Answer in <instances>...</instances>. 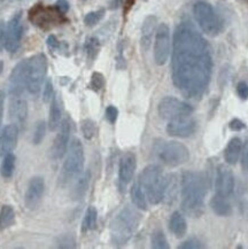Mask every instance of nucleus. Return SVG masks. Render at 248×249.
Returning a JSON list of instances; mask_svg holds the SVG:
<instances>
[{
    "label": "nucleus",
    "mask_w": 248,
    "mask_h": 249,
    "mask_svg": "<svg viewBox=\"0 0 248 249\" xmlns=\"http://www.w3.org/2000/svg\"><path fill=\"white\" fill-rule=\"evenodd\" d=\"M117 117H119V109L115 106H112V105L108 106L106 108V119L108 122L114 124L116 122Z\"/></svg>",
    "instance_id": "40"
},
{
    "label": "nucleus",
    "mask_w": 248,
    "mask_h": 249,
    "mask_svg": "<svg viewBox=\"0 0 248 249\" xmlns=\"http://www.w3.org/2000/svg\"><path fill=\"white\" fill-rule=\"evenodd\" d=\"M180 207L187 216H201L205 206L206 179L200 172H183L180 178Z\"/></svg>",
    "instance_id": "2"
},
{
    "label": "nucleus",
    "mask_w": 248,
    "mask_h": 249,
    "mask_svg": "<svg viewBox=\"0 0 248 249\" xmlns=\"http://www.w3.org/2000/svg\"><path fill=\"white\" fill-rule=\"evenodd\" d=\"M71 142V123L68 120H63L58 127L55 139L50 149V156L52 160L62 159L68 151Z\"/></svg>",
    "instance_id": "14"
},
{
    "label": "nucleus",
    "mask_w": 248,
    "mask_h": 249,
    "mask_svg": "<svg viewBox=\"0 0 248 249\" xmlns=\"http://www.w3.org/2000/svg\"><path fill=\"white\" fill-rule=\"evenodd\" d=\"M171 38L168 24L158 25L154 38V61L158 66H164L170 56Z\"/></svg>",
    "instance_id": "10"
},
{
    "label": "nucleus",
    "mask_w": 248,
    "mask_h": 249,
    "mask_svg": "<svg viewBox=\"0 0 248 249\" xmlns=\"http://www.w3.org/2000/svg\"><path fill=\"white\" fill-rule=\"evenodd\" d=\"M202 247V242L198 238H189L187 240L178 246L179 249H201Z\"/></svg>",
    "instance_id": "39"
},
{
    "label": "nucleus",
    "mask_w": 248,
    "mask_h": 249,
    "mask_svg": "<svg viewBox=\"0 0 248 249\" xmlns=\"http://www.w3.org/2000/svg\"><path fill=\"white\" fill-rule=\"evenodd\" d=\"M5 92L0 90V127L2 124V119H4V108H5Z\"/></svg>",
    "instance_id": "48"
},
{
    "label": "nucleus",
    "mask_w": 248,
    "mask_h": 249,
    "mask_svg": "<svg viewBox=\"0 0 248 249\" xmlns=\"http://www.w3.org/2000/svg\"><path fill=\"white\" fill-rule=\"evenodd\" d=\"M54 7L58 9V11L63 15V14H66V13H68L69 7H71V6H69L68 0H56L55 6H54Z\"/></svg>",
    "instance_id": "45"
},
{
    "label": "nucleus",
    "mask_w": 248,
    "mask_h": 249,
    "mask_svg": "<svg viewBox=\"0 0 248 249\" xmlns=\"http://www.w3.org/2000/svg\"><path fill=\"white\" fill-rule=\"evenodd\" d=\"M23 22H22V12H18L13 15L8 23L6 24L5 34V50L9 53H15L20 49L22 38H23Z\"/></svg>",
    "instance_id": "11"
},
{
    "label": "nucleus",
    "mask_w": 248,
    "mask_h": 249,
    "mask_svg": "<svg viewBox=\"0 0 248 249\" xmlns=\"http://www.w3.org/2000/svg\"><path fill=\"white\" fill-rule=\"evenodd\" d=\"M237 94L241 100L248 99V84L246 82H239L237 85Z\"/></svg>",
    "instance_id": "42"
},
{
    "label": "nucleus",
    "mask_w": 248,
    "mask_h": 249,
    "mask_svg": "<svg viewBox=\"0 0 248 249\" xmlns=\"http://www.w3.org/2000/svg\"><path fill=\"white\" fill-rule=\"evenodd\" d=\"M169 230L175 237L183 238L187 232V224L185 218L180 213L175 212L169 218Z\"/></svg>",
    "instance_id": "26"
},
{
    "label": "nucleus",
    "mask_w": 248,
    "mask_h": 249,
    "mask_svg": "<svg viewBox=\"0 0 248 249\" xmlns=\"http://www.w3.org/2000/svg\"><path fill=\"white\" fill-rule=\"evenodd\" d=\"M81 130L84 138L87 140H91L94 138L95 133H97V125H95L94 121L90 119L83 120L81 123Z\"/></svg>",
    "instance_id": "33"
},
{
    "label": "nucleus",
    "mask_w": 248,
    "mask_h": 249,
    "mask_svg": "<svg viewBox=\"0 0 248 249\" xmlns=\"http://www.w3.org/2000/svg\"><path fill=\"white\" fill-rule=\"evenodd\" d=\"M47 57L45 54L38 53L28 59V85L30 94L37 95L41 90L47 72Z\"/></svg>",
    "instance_id": "7"
},
{
    "label": "nucleus",
    "mask_w": 248,
    "mask_h": 249,
    "mask_svg": "<svg viewBox=\"0 0 248 249\" xmlns=\"http://www.w3.org/2000/svg\"><path fill=\"white\" fill-rule=\"evenodd\" d=\"M84 147H83L81 140L74 138L69 143L68 151L65 162H63L61 172L59 176V185L66 186L71 181L77 179V177L83 172L84 168Z\"/></svg>",
    "instance_id": "5"
},
{
    "label": "nucleus",
    "mask_w": 248,
    "mask_h": 249,
    "mask_svg": "<svg viewBox=\"0 0 248 249\" xmlns=\"http://www.w3.org/2000/svg\"><path fill=\"white\" fill-rule=\"evenodd\" d=\"M54 98V89H53V83L51 79H47L45 84H44V90H43V101L45 104L52 101Z\"/></svg>",
    "instance_id": "38"
},
{
    "label": "nucleus",
    "mask_w": 248,
    "mask_h": 249,
    "mask_svg": "<svg viewBox=\"0 0 248 249\" xmlns=\"http://www.w3.org/2000/svg\"><path fill=\"white\" fill-rule=\"evenodd\" d=\"M158 113L164 121H171L178 117L189 116L193 113V107L185 101L175 97H164L161 99L158 106Z\"/></svg>",
    "instance_id": "9"
},
{
    "label": "nucleus",
    "mask_w": 248,
    "mask_h": 249,
    "mask_svg": "<svg viewBox=\"0 0 248 249\" xmlns=\"http://www.w3.org/2000/svg\"><path fill=\"white\" fill-rule=\"evenodd\" d=\"M193 15L199 28L207 36L216 37L223 31V21L209 2L198 1L195 4Z\"/></svg>",
    "instance_id": "6"
},
{
    "label": "nucleus",
    "mask_w": 248,
    "mask_h": 249,
    "mask_svg": "<svg viewBox=\"0 0 248 249\" xmlns=\"http://www.w3.org/2000/svg\"><path fill=\"white\" fill-rule=\"evenodd\" d=\"M105 85V77L100 72H93L91 77L90 88L95 92H99Z\"/></svg>",
    "instance_id": "37"
},
{
    "label": "nucleus",
    "mask_w": 248,
    "mask_h": 249,
    "mask_svg": "<svg viewBox=\"0 0 248 249\" xmlns=\"http://www.w3.org/2000/svg\"><path fill=\"white\" fill-rule=\"evenodd\" d=\"M245 1H248V0H245Z\"/></svg>",
    "instance_id": "51"
},
{
    "label": "nucleus",
    "mask_w": 248,
    "mask_h": 249,
    "mask_svg": "<svg viewBox=\"0 0 248 249\" xmlns=\"http://www.w3.org/2000/svg\"><path fill=\"white\" fill-rule=\"evenodd\" d=\"M229 127H230V130L238 132V131L244 130L245 127H246V124L239 119H233L232 121H230V123H229Z\"/></svg>",
    "instance_id": "44"
},
{
    "label": "nucleus",
    "mask_w": 248,
    "mask_h": 249,
    "mask_svg": "<svg viewBox=\"0 0 248 249\" xmlns=\"http://www.w3.org/2000/svg\"><path fill=\"white\" fill-rule=\"evenodd\" d=\"M5 34L6 24L4 21H0V52L5 49Z\"/></svg>",
    "instance_id": "47"
},
{
    "label": "nucleus",
    "mask_w": 248,
    "mask_h": 249,
    "mask_svg": "<svg viewBox=\"0 0 248 249\" xmlns=\"http://www.w3.org/2000/svg\"><path fill=\"white\" fill-rule=\"evenodd\" d=\"M177 178L175 175H169L165 176V187H164V196L163 201H167V202H171V201L175 200L177 194Z\"/></svg>",
    "instance_id": "30"
},
{
    "label": "nucleus",
    "mask_w": 248,
    "mask_h": 249,
    "mask_svg": "<svg viewBox=\"0 0 248 249\" xmlns=\"http://www.w3.org/2000/svg\"><path fill=\"white\" fill-rule=\"evenodd\" d=\"M241 167L246 172H248V139L243 143V151H241Z\"/></svg>",
    "instance_id": "43"
},
{
    "label": "nucleus",
    "mask_w": 248,
    "mask_h": 249,
    "mask_svg": "<svg viewBox=\"0 0 248 249\" xmlns=\"http://www.w3.org/2000/svg\"><path fill=\"white\" fill-rule=\"evenodd\" d=\"M46 133V123L44 121H39L36 124V127H35L34 131V137H33V142L35 145H39V143L43 142L44 138H45Z\"/></svg>",
    "instance_id": "36"
},
{
    "label": "nucleus",
    "mask_w": 248,
    "mask_h": 249,
    "mask_svg": "<svg viewBox=\"0 0 248 249\" xmlns=\"http://www.w3.org/2000/svg\"><path fill=\"white\" fill-rule=\"evenodd\" d=\"M9 116L18 127L23 126L28 117V104L21 97H12L9 105Z\"/></svg>",
    "instance_id": "20"
},
{
    "label": "nucleus",
    "mask_w": 248,
    "mask_h": 249,
    "mask_svg": "<svg viewBox=\"0 0 248 249\" xmlns=\"http://www.w3.org/2000/svg\"><path fill=\"white\" fill-rule=\"evenodd\" d=\"M98 222V212L94 207H89L85 212L84 218L82 222V232L87 233L93 230L97 226Z\"/></svg>",
    "instance_id": "29"
},
{
    "label": "nucleus",
    "mask_w": 248,
    "mask_h": 249,
    "mask_svg": "<svg viewBox=\"0 0 248 249\" xmlns=\"http://www.w3.org/2000/svg\"><path fill=\"white\" fill-rule=\"evenodd\" d=\"M2 69H4V63H2L1 60H0V74L2 72Z\"/></svg>",
    "instance_id": "50"
},
{
    "label": "nucleus",
    "mask_w": 248,
    "mask_h": 249,
    "mask_svg": "<svg viewBox=\"0 0 248 249\" xmlns=\"http://www.w3.org/2000/svg\"><path fill=\"white\" fill-rule=\"evenodd\" d=\"M138 183L144 188L146 197L151 204H159L163 201L165 176L157 164H149L144 168L138 178Z\"/></svg>",
    "instance_id": "4"
},
{
    "label": "nucleus",
    "mask_w": 248,
    "mask_h": 249,
    "mask_svg": "<svg viewBox=\"0 0 248 249\" xmlns=\"http://www.w3.org/2000/svg\"><path fill=\"white\" fill-rule=\"evenodd\" d=\"M28 85V59L22 60L12 70L8 79L11 97H21Z\"/></svg>",
    "instance_id": "13"
},
{
    "label": "nucleus",
    "mask_w": 248,
    "mask_h": 249,
    "mask_svg": "<svg viewBox=\"0 0 248 249\" xmlns=\"http://www.w3.org/2000/svg\"><path fill=\"white\" fill-rule=\"evenodd\" d=\"M47 46L50 47L51 50L55 51V50H60V46H61V43L58 40V38H56L55 36H50L49 38H47Z\"/></svg>",
    "instance_id": "46"
},
{
    "label": "nucleus",
    "mask_w": 248,
    "mask_h": 249,
    "mask_svg": "<svg viewBox=\"0 0 248 249\" xmlns=\"http://www.w3.org/2000/svg\"><path fill=\"white\" fill-rule=\"evenodd\" d=\"M59 246L62 248H75L76 247V240L74 237H71V235H63L60 239L59 241Z\"/></svg>",
    "instance_id": "41"
},
{
    "label": "nucleus",
    "mask_w": 248,
    "mask_h": 249,
    "mask_svg": "<svg viewBox=\"0 0 248 249\" xmlns=\"http://www.w3.org/2000/svg\"><path fill=\"white\" fill-rule=\"evenodd\" d=\"M62 105L59 97H54L51 101L50 115H49V129L51 131L58 130L62 122Z\"/></svg>",
    "instance_id": "23"
},
{
    "label": "nucleus",
    "mask_w": 248,
    "mask_h": 249,
    "mask_svg": "<svg viewBox=\"0 0 248 249\" xmlns=\"http://www.w3.org/2000/svg\"><path fill=\"white\" fill-rule=\"evenodd\" d=\"M62 14L55 7H44L37 5L29 12V18L35 25L43 30H49L50 28L55 27L61 22Z\"/></svg>",
    "instance_id": "12"
},
{
    "label": "nucleus",
    "mask_w": 248,
    "mask_h": 249,
    "mask_svg": "<svg viewBox=\"0 0 248 249\" xmlns=\"http://www.w3.org/2000/svg\"><path fill=\"white\" fill-rule=\"evenodd\" d=\"M44 191H45V180L40 176L33 177L28 184L27 191L24 196V203L28 209L35 210L38 208L43 199Z\"/></svg>",
    "instance_id": "17"
},
{
    "label": "nucleus",
    "mask_w": 248,
    "mask_h": 249,
    "mask_svg": "<svg viewBox=\"0 0 248 249\" xmlns=\"http://www.w3.org/2000/svg\"><path fill=\"white\" fill-rule=\"evenodd\" d=\"M15 223V212L12 206L9 204H5L0 209V230L4 231L14 225Z\"/></svg>",
    "instance_id": "28"
},
{
    "label": "nucleus",
    "mask_w": 248,
    "mask_h": 249,
    "mask_svg": "<svg viewBox=\"0 0 248 249\" xmlns=\"http://www.w3.org/2000/svg\"><path fill=\"white\" fill-rule=\"evenodd\" d=\"M130 194H131V200H132L133 206H135L137 209L144 210V212L145 210H147L148 200L147 197H146L144 188H142V185L138 183V180L132 185Z\"/></svg>",
    "instance_id": "27"
},
{
    "label": "nucleus",
    "mask_w": 248,
    "mask_h": 249,
    "mask_svg": "<svg viewBox=\"0 0 248 249\" xmlns=\"http://www.w3.org/2000/svg\"><path fill=\"white\" fill-rule=\"evenodd\" d=\"M99 49H100V43L95 37L89 38L87 43H85V50H87L88 56L90 57V59H95L98 52H99Z\"/></svg>",
    "instance_id": "35"
},
{
    "label": "nucleus",
    "mask_w": 248,
    "mask_h": 249,
    "mask_svg": "<svg viewBox=\"0 0 248 249\" xmlns=\"http://www.w3.org/2000/svg\"><path fill=\"white\" fill-rule=\"evenodd\" d=\"M241 151H243V142L238 137H233L228 142L224 149V160L229 165H234L240 160Z\"/></svg>",
    "instance_id": "22"
},
{
    "label": "nucleus",
    "mask_w": 248,
    "mask_h": 249,
    "mask_svg": "<svg viewBox=\"0 0 248 249\" xmlns=\"http://www.w3.org/2000/svg\"><path fill=\"white\" fill-rule=\"evenodd\" d=\"M105 13L106 12H105L104 8H100V9H98V11L88 13L84 18L85 25H88V27H94L95 24H98L101 20H103L105 17Z\"/></svg>",
    "instance_id": "34"
},
{
    "label": "nucleus",
    "mask_w": 248,
    "mask_h": 249,
    "mask_svg": "<svg viewBox=\"0 0 248 249\" xmlns=\"http://www.w3.org/2000/svg\"><path fill=\"white\" fill-rule=\"evenodd\" d=\"M158 158L167 167L177 168L189 161L190 151L184 143L173 140L162 143L159 147Z\"/></svg>",
    "instance_id": "8"
},
{
    "label": "nucleus",
    "mask_w": 248,
    "mask_h": 249,
    "mask_svg": "<svg viewBox=\"0 0 248 249\" xmlns=\"http://www.w3.org/2000/svg\"><path fill=\"white\" fill-rule=\"evenodd\" d=\"M90 181H91V171L90 170L83 171L82 174L77 177V180H76L75 186H74V188H72V192H71L72 199L74 200L83 199L88 192Z\"/></svg>",
    "instance_id": "24"
},
{
    "label": "nucleus",
    "mask_w": 248,
    "mask_h": 249,
    "mask_svg": "<svg viewBox=\"0 0 248 249\" xmlns=\"http://www.w3.org/2000/svg\"><path fill=\"white\" fill-rule=\"evenodd\" d=\"M18 127L17 124L12 123L2 127L0 131V156L4 158L6 154L13 153L18 145Z\"/></svg>",
    "instance_id": "18"
},
{
    "label": "nucleus",
    "mask_w": 248,
    "mask_h": 249,
    "mask_svg": "<svg viewBox=\"0 0 248 249\" xmlns=\"http://www.w3.org/2000/svg\"><path fill=\"white\" fill-rule=\"evenodd\" d=\"M211 208L219 217H228L232 213V206L228 197L215 194L211 200Z\"/></svg>",
    "instance_id": "25"
},
{
    "label": "nucleus",
    "mask_w": 248,
    "mask_h": 249,
    "mask_svg": "<svg viewBox=\"0 0 248 249\" xmlns=\"http://www.w3.org/2000/svg\"><path fill=\"white\" fill-rule=\"evenodd\" d=\"M141 215L131 207H124L110 223V240L117 247L125 245L138 229Z\"/></svg>",
    "instance_id": "3"
},
{
    "label": "nucleus",
    "mask_w": 248,
    "mask_h": 249,
    "mask_svg": "<svg viewBox=\"0 0 248 249\" xmlns=\"http://www.w3.org/2000/svg\"><path fill=\"white\" fill-rule=\"evenodd\" d=\"M15 155L13 153H9V154H6L2 159L1 162V167H0V174L6 179L11 178L13 175H14V170H15Z\"/></svg>",
    "instance_id": "31"
},
{
    "label": "nucleus",
    "mask_w": 248,
    "mask_h": 249,
    "mask_svg": "<svg viewBox=\"0 0 248 249\" xmlns=\"http://www.w3.org/2000/svg\"><path fill=\"white\" fill-rule=\"evenodd\" d=\"M151 245L154 249H168L169 242L162 230H155L151 235Z\"/></svg>",
    "instance_id": "32"
},
{
    "label": "nucleus",
    "mask_w": 248,
    "mask_h": 249,
    "mask_svg": "<svg viewBox=\"0 0 248 249\" xmlns=\"http://www.w3.org/2000/svg\"><path fill=\"white\" fill-rule=\"evenodd\" d=\"M158 28V18L154 15H148L142 22L141 45L144 51H147L152 45L155 31Z\"/></svg>",
    "instance_id": "21"
},
{
    "label": "nucleus",
    "mask_w": 248,
    "mask_h": 249,
    "mask_svg": "<svg viewBox=\"0 0 248 249\" xmlns=\"http://www.w3.org/2000/svg\"><path fill=\"white\" fill-rule=\"evenodd\" d=\"M236 179L232 170L227 165H219L215 176V194L229 197L234 192Z\"/></svg>",
    "instance_id": "16"
},
{
    "label": "nucleus",
    "mask_w": 248,
    "mask_h": 249,
    "mask_svg": "<svg viewBox=\"0 0 248 249\" xmlns=\"http://www.w3.org/2000/svg\"><path fill=\"white\" fill-rule=\"evenodd\" d=\"M212 71L213 57L208 41L189 22L178 24L171 55L174 85L187 98L199 99L208 89Z\"/></svg>",
    "instance_id": "1"
},
{
    "label": "nucleus",
    "mask_w": 248,
    "mask_h": 249,
    "mask_svg": "<svg viewBox=\"0 0 248 249\" xmlns=\"http://www.w3.org/2000/svg\"><path fill=\"white\" fill-rule=\"evenodd\" d=\"M196 121L193 119L192 115L189 116L178 117V119L168 121L167 132L171 137L177 138H189L193 136L196 131Z\"/></svg>",
    "instance_id": "15"
},
{
    "label": "nucleus",
    "mask_w": 248,
    "mask_h": 249,
    "mask_svg": "<svg viewBox=\"0 0 248 249\" xmlns=\"http://www.w3.org/2000/svg\"><path fill=\"white\" fill-rule=\"evenodd\" d=\"M124 4H125V7L126 8L131 7L132 4H133V0H124Z\"/></svg>",
    "instance_id": "49"
},
{
    "label": "nucleus",
    "mask_w": 248,
    "mask_h": 249,
    "mask_svg": "<svg viewBox=\"0 0 248 249\" xmlns=\"http://www.w3.org/2000/svg\"><path fill=\"white\" fill-rule=\"evenodd\" d=\"M137 159L136 155L131 152L123 154L120 160L119 165V179L123 185H128L132 181L136 174Z\"/></svg>",
    "instance_id": "19"
}]
</instances>
